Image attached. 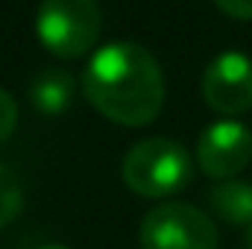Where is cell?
Instances as JSON below:
<instances>
[{
    "instance_id": "6da1fadb",
    "label": "cell",
    "mask_w": 252,
    "mask_h": 249,
    "mask_svg": "<svg viewBox=\"0 0 252 249\" xmlns=\"http://www.w3.org/2000/svg\"><path fill=\"white\" fill-rule=\"evenodd\" d=\"M91 106L124 126H147L164 106V73L158 59L135 41L100 47L82 73Z\"/></svg>"
},
{
    "instance_id": "7a4b0ae2",
    "label": "cell",
    "mask_w": 252,
    "mask_h": 249,
    "mask_svg": "<svg viewBox=\"0 0 252 249\" xmlns=\"http://www.w3.org/2000/svg\"><path fill=\"white\" fill-rule=\"evenodd\" d=\"M124 182L132 193L147 199H161L188 185L193 179L190 153L173 138L138 141L124 156Z\"/></svg>"
},
{
    "instance_id": "3957f363",
    "label": "cell",
    "mask_w": 252,
    "mask_h": 249,
    "mask_svg": "<svg viewBox=\"0 0 252 249\" xmlns=\"http://www.w3.org/2000/svg\"><path fill=\"white\" fill-rule=\"evenodd\" d=\"M103 30V9L97 0H41L35 15L38 41L62 56L79 59L85 56Z\"/></svg>"
},
{
    "instance_id": "277c9868",
    "label": "cell",
    "mask_w": 252,
    "mask_h": 249,
    "mask_svg": "<svg viewBox=\"0 0 252 249\" xmlns=\"http://www.w3.org/2000/svg\"><path fill=\"white\" fill-rule=\"evenodd\" d=\"M138 241L141 249H217V226L196 205L161 202L144 214Z\"/></svg>"
},
{
    "instance_id": "5b68a950",
    "label": "cell",
    "mask_w": 252,
    "mask_h": 249,
    "mask_svg": "<svg viewBox=\"0 0 252 249\" xmlns=\"http://www.w3.org/2000/svg\"><path fill=\"white\" fill-rule=\"evenodd\" d=\"M202 100L217 115H244L252 109V59L241 50L214 56L202 73Z\"/></svg>"
},
{
    "instance_id": "8992f818",
    "label": "cell",
    "mask_w": 252,
    "mask_h": 249,
    "mask_svg": "<svg viewBox=\"0 0 252 249\" xmlns=\"http://www.w3.org/2000/svg\"><path fill=\"white\" fill-rule=\"evenodd\" d=\"M252 158V132L238 121H217L205 126L196 141V164L205 176L226 182L235 179Z\"/></svg>"
},
{
    "instance_id": "52a82bcc",
    "label": "cell",
    "mask_w": 252,
    "mask_h": 249,
    "mask_svg": "<svg viewBox=\"0 0 252 249\" xmlns=\"http://www.w3.org/2000/svg\"><path fill=\"white\" fill-rule=\"evenodd\" d=\"M73 94H76V82L62 67H47L30 82V103L41 115H62L73 103Z\"/></svg>"
},
{
    "instance_id": "ba28073f",
    "label": "cell",
    "mask_w": 252,
    "mask_h": 249,
    "mask_svg": "<svg viewBox=\"0 0 252 249\" xmlns=\"http://www.w3.org/2000/svg\"><path fill=\"white\" fill-rule=\"evenodd\" d=\"M208 208L232 226H252V185L241 179L217 182L208 190Z\"/></svg>"
},
{
    "instance_id": "9c48e42d",
    "label": "cell",
    "mask_w": 252,
    "mask_h": 249,
    "mask_svg": "<svg viewBox=\"0 0 252 249\" xmlns=\"http://www.w3.org/2000/svg\"><path fill=\"white\" fill-rule=\"evenodd\" d=\"M24 208V187L12 167L0 164V229L9 226Z\"/></svg>"
},
{
    "instance_id": "30bf717a",
    "label": "cell",
    "mask_w": 252,
    "mask_h": 249,
    "mask_svg": "<svg viewBox=\"0 0 252 249\" xmlns=\"http://www.w3.org/2000/svg\"><path fill=\"white\" fill-rule=\"evenodd\" d=\"M15 124H18V106L12 100V94L6 88H0V144L15 132Z\"/></svg>"
},
{
    "instance_id": "8fae6325",
    "label": "cell",
    "mask_w": 252,
    "mask_h": 249,
    "mask_svg": "<svg viewBox=\"0 0 252 249\" xmlns=\"http://www.w3.org/2000/svg\"><path fill=\"white\" fill-rule=\"evenodd\" d=\"M214 3L235 21H252V0H214Z\"/></svg>"
},
{
    "instance_id": "7c38bea8",
    "label": "cell",
    "mask_w": 252,
    "mask_h": 249,
    "mask_svg": "<svg viewBox=\"0 0 252 249\" xmlns=\"http://www.w3.org/2000/svg\"><path fill=\"white\" fill-rule=\"evenodd\" d=\"M247 249H252V226H247Z\"/></svg>"
},
{
    "instance_id": "4fadbf2b",
    "label": "cell",
    "mask_w": 252,
    "mask_h": 249,
    "mask_svg": "<svg viewBox=\"0 0 252 249\" xmlns=\"http://www.w3.org/2000/svg\"><path fill=\"white\" fill-rule=\"evenodd\" d=\"M38 249H67V247H62V244H44V247H38Z\"/></svg>"
}]
</instances>
